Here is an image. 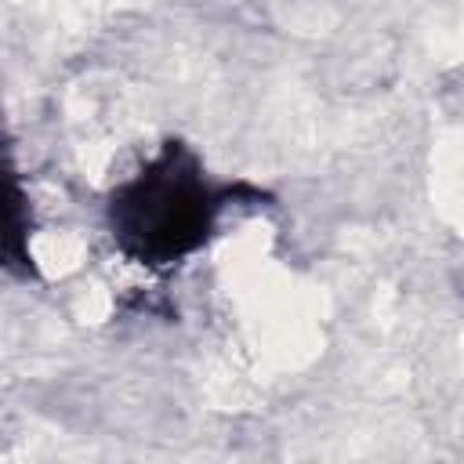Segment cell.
Instances as JSON below:
<instances>
[{"instance_id":"cell-1","label":"cell","mask_w":464,"mask_h":464,"mask_svg":"<svg viewBox=\"0 0 464 464\" xmlns=\"http://www.w3.org/2000/svg\"><path fill=\"white\" fill-rule=\"evenodd\" d=\"M257 203L261 188L214 185L185 141H163L127 181L109 192V232L123 257L145 268H170L196 254L228 203Z\"/></svg>"},{"instance_id":"cell-2","label":"cell","mask_w":464,"mask_h":464,"mask_svg":"<svg viewBox=\"0 0 464 464\" xmlns=\"http://www.w3.org/2000/svg\"><path fill=\"white\" fill-rule=\"evenodd\" d=\"M29 228H33L29 199H25V192H22L18 178H14V185H11V232L4 239V265H7V272L22 276V279L36 276L33 254H29Z\"/></svg>"}]
</instances>
